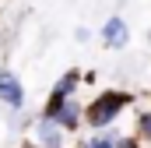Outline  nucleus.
I'll list each match as a JSON object with an SVG mask.
<instances>
[{
  "label": "nucleus",
  "mask_w": 151,
  "mask_h": 148,
  "mask_svg": "<svg viewBox=\"0 0 151 148\" xmlns=\"http://www.w3.org/2000/svg\"><path fill=\"white\" fill-rule=\"evenodd\" d=\"M99 36H102V42H106L109 49H127V46H130V25H127L119 14H109V21L99 28Z\"/></svg>",
  "instance_id": "39448f33"
},
{
  "label": "nucleus",
  "mask_w": 151,
  "mask_h": 148,
  "mask_svg": "<svg viewBox=\"0 0 151 148\" xmlns=\"http://www.w3.org/2000/svg\"><path fill=\"white\" fill-rule=\"evenodd\" d=\"M0 102H4L11 113L25 110V81H21L14 71H7V67H0Z\"/></svg>",
  "instance_id": "f03ea898"
},
{
  "label": "nucleus",
  "mask_w": 151,
  "mask_h": 148,
  "mask_svg": "<svg viewBox=\"0 0 151 148\" xmlns=\"http://www.w3.org/2000/svg\"><path fill=\"white\" fill-rule=\"evenodd\" d=\"M32 141H35V148H70L67 145V134L53 120H42V116L32 120Z\"/></svg>",
  "instance_id": "7ed1b4c3"
},
{
  "label": "nucleus",
  "mask_w": 151,
  "mask_h": 148,
  "mask_svg": "<svg viewBox=\"0 0 151 148\" xmlns=\"http://www.w3.org/2000/svg\"><path fill=\"white\" fill-rule=\"evenodd\" d=\"M134 106V92L127 88H102L95 99L84 102V127L88 131H106L116 127V120Z\"/></svg>",
  "instance_id": "f257e3e1"
},
{
  "label": "nucleus",
  "mask_w": 151,
  "mask_h": 148,
  "mask_svg": "<svg viewBox=\"0 0 151 148\" xmlns=\"http://www.w3.org/2000/svg\"><path fill=\"white\" fill-rule=\"evenodd\" d=\"M81 85H84V74L81 67H70V71H63L56 81H53V95H60V99H77V92H81Z\"/></svg>",
  "instance_id": "423d86ee"
},
{
  "label": "nucleus",
  "mask_w": 151,
  "mask_h": 148,
  "mask_svg": "<svg viewBox=\"0 0 151 148\" xmlns=\"http://www.w3.org/2000/svg\"><path fill=\"white\" fill-rule=\"evenodd\" d=\"M119 141V131L116 127H106V131H91V134H84L74 148H116Z\"/></svg>",
  "instance_id": "0eeeda50"
},
{
  "label": "nucleus",
  "mask_w": 151,
  "mask_h": 148,
  "mask_svg": "<svg viewBox=\"0 0 151 148\" xmlns=\"http://www.w3.org/2000/svg\"><path fill=\"white\" fill-rule=\"evenodd\" d=\"M116 148H144V141L130 131V134H119V141H116Z\"/></svg>",
  "instance_id": "1a4fd4ad"
},
{
  "label": "nucleus",
  "mask_w": 151,
  "mask_h": 148,
  "mask_svg": "<svg viewBox=\"0 0 151 148\" xmlns=\"http://www.w3.org/2000/svg\"><path fill=\"white\" fill-rule=\"evenodd\" d=\"M53 123H56L67 138H70V134H77V131L84 127V106H81L77 99H67V102L60 106V113L53 116Z\"/></svg>",
  "instance_id": "20e7f679"
},
{
  "label": "nucleus",
  "mask_w": 151,
  "mask_h": 148,
  "mask_svg": "<svg viewBox=\"0 0 151 148\" xmlns=\"http://www.w3.org/2000/svg\"><path fill=\"white\" fill-rule=\"evenodd\" d=\"M18 148H35V141H32V138H28V141H21V145Z\"/></svg>",
  "instance_id": "9d476101"
},
{
  "label": "nucleus",
  "mask_w": 151,
  "mask_h": 148,
  "mask_svg": "<svg viewBox=\"0 0 151 148\" xmlns=\"http://www.w3.org/2000/svg\"><path fill=\"white\" fill-rule=\"evenodd\" d=\"M134 134H137L144 145H151V106H148V110H137V120H134Z\"/></svg>",
  "instance_id": "6e6552de"
}]
</instances>
